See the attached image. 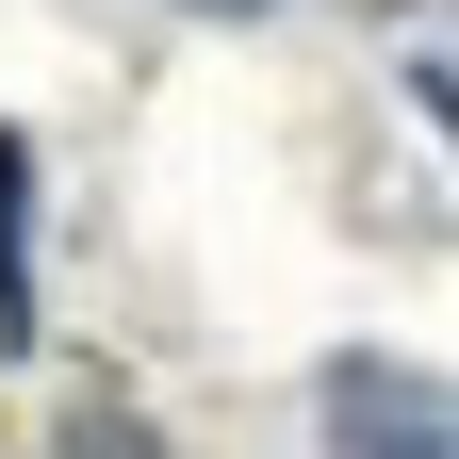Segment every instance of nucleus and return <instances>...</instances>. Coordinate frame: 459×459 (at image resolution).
<instances>
[{"label":"nucleus","mask_w":459,"mask_h":459,"mask_svg":"<svg viewBox=\"0 0 459 459\" xmlns=\"http://www.w3.org/2000/svg\"><path fill=\"white\" fill-rule=\"evenodd\" d=\"M328 459H443V377L427 361H344L328 377Z\"/></svg>","instance_id":"1"},{"label":"nucleus","mask_w":459,"mask_h":459,"mask_svg":"<svg viewBox=\"0 0 459 459\" xmlns=\"http://www.w3.org/2000/svg\"><path fill=\"white\" fill-rule=\"evenodd\" d=\"M17 197H33V148L0 132V344H33V263H17Z\"/></svg>","instance_id":"2"},{"label":"nucleus","mask_w":459,"mask_h":459,"mask_svg":"<svg viewBox=\"0 0 459 459\" xmlns=\"http://www.w3.org/2000/svg\"><path fill=\"white\" fill-rule=\"evenodd\" d=\"M49 459H164V427H148V411H115V394H99V411H66V443H49Z\"/></svg>","instance_id":"3"},{"label":"nucleus","mask_w":459,"mask_h":459,"mask_svg":"<svg viewBox=\"0 0 459 459\" xmlns=\"http://www.w3.org/2000/svg\"><path fill=\"white\" fill-rule=\"evenodd\" d=\"M197 17H247V0H197Z\"/></svg>","instance_id":"4"}]
</instances>
